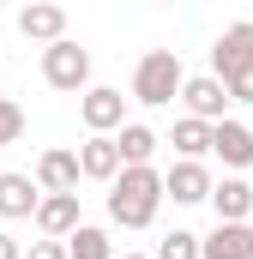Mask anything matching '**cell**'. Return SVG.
<instances>
[{"label": "cell", "instance_id": "cell-16", "mask_svg": "<svg viewBox=\"0 0 253 259\" xmlns=\"http://www.w3.org/2000/svg\"><path fill=\"white\" fill-rule=\"evenodd\" d=\"M211 127H217V121H199V115H181V121H175V133H169L175 157H205V151H211Z\"/></svg>", "mask_w": 253, "mask_h": 259}, {"label": "cell", "instance_id": "cell-13", "mask_svg": "<svg viewBox=\"0 0 253 259\" xmlns=\"http://www.w3.org/2000/svg\"><path fill=\"white\" fill-rule=\"evenodd\" d=\"M30 223H36L43 235H61V241H66V235L85 223V217H78V193H43V205H36Z\"/></svg>", "mask_w": 253, "mask_h": 259}, {"label": "cell", "instance_id": "cell-4", "mask_svg": "<svg viewBox=\"0 0 253 259\" xmlns=\"http://www.w3.org/2000/svg\"><path fill=\"white\" fill-rule=\"evenodd\" d=\"M211 169L199 163V157H175L169 169H163V193L175 199V205H211Z\"/></svg>", "mask_w": 253, "mask_h": 259}, {"label": "cell", "instance_id": "cell-3", "mask_svg": "<svg viewBox=\"0 0 253 259\" xmlns=\"http://www.w3.org/2000/svg\"><path fill=\"white\" fill-rule=\"evenodd\" d=\"M43 84L49 91H66V97H85L91 91V49H78L72 36L43 42Z\"/></svg>", "mask_w": 253, "mask_h": 259}, {"label": "cell", "instance_id": "cell-14", "mask_svg": "<svg viewBox=\"0 0 253 259\" xmlns=\"http://www.w3.org/2000/svg\"><path fill=\"white\" fill-rule=\"evenodd\" d=\"M199 247H205V259H253V223H223L217 217V229Z\"/></svg>", "mask_w": 253, "mask_h": 259}, {"label": "cell", "instance_id": "cell-24", "mask_svg": "<svg viewBox=\"0 0 253 259\" xmlns=\"http://www.w3.org/2000/svg\"><path fill=\"white\" fill-rule=\"evenodd\" d=\"M115 259H157V253H115Z\"/></svg>", "mask_w": 253, "mask_h": 259}, {"label": "cell", "instance_id": "cell-23", "mask_svg": "<svg viewBox=\"0 0 253 259\" xmlns=\"http://www.w3.org/2000/svg\"><path fill=\"white\" fill-rule=\"evenodd\" d=\"M0 259H24V241H18V235H6V229H0Z\"/></svg>", "mask_w": 253, "mask_h": 259}, {"label": "cell", "instance_id": "cell-2", "mask_svg": "<svg viewBox=\"0 0 253 259\" xmlns=\"http://www.w3.org/2000/svg\"><path fill=\"white\" fill-rule=\"evenodd\" d=\"M181 84H187V66H181L175 49H151V55H139V66H133V103L163 109V103L181 97Z\"/></svg>", "mask_w": 253, "mask_h": 259}, {"label": "cell", "instance_id": "cell-9", "mask_svg": "<svg viewBox=\"0 0 253 259\" xmlns=\"http://www.w3.org/2000/svg\"><path fill=\"white\" fill-rule=\"evenodd\" d=\"M241 66H253V18L229 24V30L211 42V72H217V78H229V72H241Z\"/></svg>", "mask_w": 253, "mask_h": 259}, {"label": "cell", "instance_id": "cell-10", "mask_svg": "<svg viewBox=\"0 0 253 259\" xmlns=\"http://www.w3.org/2000/svg\"><path fill=\"white\" fill-rule=\"evenodd\" d=\"M18 36H30V42H61L66 36V6L61 0H24V6H18Z\"/></svg>", "mask_w": 253, "mask_h": 259}, {"label": "cell", "instance_id": "cell-5", "mask_svg": "<svg viewBox=\"0 0 253 259\" xmlns=\"http://www.w3.org/2000/svg\"><path fill=\"white\" fill-rule=\"evenodd\" d=\"M78 121L91 133H121L126 127V91L115 84H91L85 97H78Z\"/></svg>", "mask_w": 253, "mask_h": 259}, {"label": "cell", "instance_id": "cell-20", "mask_svg": "<svg viewBox=\"0 0 253 259\" xmlns=\"http://www.w3.org/2000/svg\"><path fill=\"white\" fill-rule=\"evenodd\" d=\"M18 139H24V109H18L12 97H0V151L18 145Z\"/></svg>", "mask_w": 253, "mask_h": 259}, {"label": "cell", "instance_id": "cell-18", "mask_svg": "<svg viewBox=\"0 0 253 259\" xmlns=\"http://www.w3.org/2000/svg\"><path fill=\"white\" fill-rule=\"evenodd\" d=\"M115 145H121V157H126V163H151L163 139H157V133L145 127V121H126V127L115 133Z\"/></svg>", "mask_w": 253, "mask_h": 259}, {"label": "cell", "instance_id": "cell-7", "mask_svg": "<svg viewBox=\"0 0 253 259\" xmlns=\"http://www.w3.org/2000/svg\"><path fill=\"white\" fill-rule=\"evenodd\" d=\"M36 187L43 193H78V181H85V169H78V151H66V145H49L43 157H36Z\"/></svg>", "mask_w": 253, "mask_h": 259}, {"label": "cell", "instance_id": "cell-8", "mask_svg": "<svg viewBox=\"0 0 253 259\" xmlns=\"http://www.w3.org/2000/svg\"><path fill=\"white\" fill-rule=\"evenodd\" d=\"M78 169H85V181H115L126 169V157H121V145H115V133H91L85 145H78Z\"/></svg>", "mask_w": 253, "mask_h": 259}, {"label": "cell", "instance_id": "cell-21", "mask_svg": "<svg viewBox=\"0 0 253 259\" xmlns=\"http://www.w3.org/2000/svg\"><path fill=\"white\" fill-rule=\"evenodd\" d=\"M24 259H72V253H66L61 235H43V241H30V247H24Z\"/></svg>", "mask_w": 253, "mask_h": 259}, {"label": "cell", "instance_id": "cell-12", "mask_svg": "<svg viewBox=\"0 0 253 259\" xmlns=\"http://www.w3.org/2000/svg\"><path fill=\"white\" fill-rule=\"evenodd\" d=\"M36 205H43V187H36V175H0V217L6 223H18V217H36Z\"/></svg>", "mask_w": 253, "mask_h": 259}, {"label": "cell", "instance_id": "cell-11", "mask_svg": "<svg viewBox=\"0 0 253 259\" xmlns=\"http://www.w3.org/2000/svg\"><path fill=\"white\" fill-rule=\"evenodd\" d=\"M211 157H223V169H235V175H241V169L253 163V127H241L235 115H229V121H217V127H211Z\"/></svg>", "mask_w": 253, "mask_h": 259}, {"label": "cell", "instance_id": "cell-17", "mask_svg": "<svg viewBox=\"0 0 253 259\" xmlns=\"http://www.w3.org/2000/svg\"><path fill=\"white\" fill-rule=\"evenodd\" d=\"M66 253H72V259H115V241H109V229L78 223V229L66 235Z\"/></svg>", "mask_w": 253, "mask_h": 259}, {"label": "cell", "instance_id": "cell-15", "mask_svg": "<svg viewBox=\"0 0 253 259\" xmlns=\"http://www.w3.org/2000/svg\"><path fill=\"white\" fill-rule=\"evenodd\" d=\"M211 211H217L223 223H247V211H253V187L241 181V175H223V181L211 187Z\"/></svg>", "mask_w": 253, "mask_h": 259}, {"label": "cell", "instance_id": "cell-22", "mask_svg": "<svg viewBox=\"0 0 253 259\" xmlns=\"http://www.w3.org/2000/svg\"><path fill=\"white\" fill-rule=\"evenodd\" d=\"M223 84H229V97H235V103H253V66H241V72H229Z\"/></svg>", "mask_w": 253, "mask_h": 259}, {"label": "cell", "instance_id": "cell-6", "mask_svg": "<svg viewBox=\"0 0 253 259\" xmlns=\"http://www.w3.org/2000/svg\"><path fill=\"white\" fill-rule=\"evenodd\" d=\"M181 103H187V115H199V121H229V84L217 78V72H193L187 84H181Z\"/></svg>", "mask_w": 253, "mask_h": 259}, {"label": "cell", "instance_id": "cell-19", "mask_svg": "<svg viewBox=\"0 0 253 259\" xmlns=\"http://www.w3.org/2000/svg\"><path fill=\"white\" fill-rule=\"evenodd\" d=\"M199 241H205V235H193V229H169V235H163V247H157V259H205Z\"/></svg>", "mask_w": 253, "mask_h": 259}, {"label": "cell", "instance_id": "cell-1", "mask_svg": "<svg viewBox=\"0 0 253 259\" xmlns=\"http://www.w3.org/2000/svg\"><path fill=\"white\" fill-rule=\"evenodd\" d=\"M163 199H169L163 193V175L151 163H126L121 175L109 181V223L115 229H151Z\"/></svg>", "mask_w": 253, "mask_h": 259}, {"label": "cell", "instance_id": "cell-25", "mask_svg": "<svg viewBox=\"0 0 253 259\" xmlns=\"http://www.w3.org/2000/svg\"><path fill=\"white\" fill-rule=\"evenodd\" d=\"M0 66H6V61H0Z\"/></svg>", "mask_w": 253, "mask_h": 259}]
</instances>
